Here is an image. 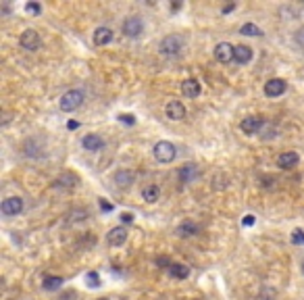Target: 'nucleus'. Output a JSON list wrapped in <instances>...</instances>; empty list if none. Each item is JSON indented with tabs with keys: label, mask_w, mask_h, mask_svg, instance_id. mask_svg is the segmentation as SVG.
Returning <instances> with one entry per match:
<instances>
[{
	"label": "nucleus",
	"mask_w": 304,
	"mask_h": 300,
	"mask_svg": "<svg viewBox=\"0 0 304 300\" xmlns=\"http://www.w3.org/2000/svg\"><path fill=\"white\" fill-rule=\"evenodd\" d=\"M186 46V40L179 36V33H169V36H165L159 44V52L163 57H177L181 50Z\"/></svg>",
	"instance_id": "obj_1"
},
{
	"label": "nucleus",
	"mask_w": 304,
	"mask_h": 300,
	"mask_svg": "<svg viewBox=\"0 0 304 300\" xmlns=\"http://www.w3.org/2000/svg\"><path fill=\"white\" fill-rule=\"evenodd\" d=\"M83 92L82 90H69V92H65L63 96H60V102H58V107H60V111L63 113H73V111H77L83 104Z\"/></svg>",
	"instance_id": "obj_2"
},
{
	"label": "nucleus",
	"mask_w": 304,
	"mask_h": 300,
	"mask_svg": "<svg viewBox=\"0 0 304 300\" xmlns=\"http://www.w3.org/2000/svg\"><path fill=\"white\" fill-rule=\"evenodd\" d=\"M152 154H154V158L159 163H171L173 158L177 156V148H175V144L167 142V140H161V142L154 144Z\"/></svg>",
	"instance_id": "obj_3"
},
{
	"label": "nucleus",
	"mask_w": 304,
	"mask_h": 300,
	"mask_svg": "<svg viewBox=\"0 0 304 300\" xmlns=\"http://www.w3.org/2000/svg\"><path fill=\"white\" fill-rule=\"evenodd\" d=\"M19 44H21L23 50L36 52V50H40V46H42V38H40V33H38L36 30H25V31L21 33V38H19Z\"/></svg>",
	"instance_id": "obj_4"
},
{
	"label": "nucleus",
	"mask_w": 304,
	"mask_h": 300,
	"mask_svg": "<svg viewBox=\"0 0 304 300\" xmlns=\"http://www.w3.org/2000/svg\"><path fill=\"white\" fill-rule=\"evenodd\" d=\"M123 33H125L127 38H140L142 33H144V21H142V17H138V15L127 17V19L123 21Z\"/></svg>",
	"instance_id": "obj_5"
},
{
	"label": "nucleus",
	"mask_w": 304,
	"mask_h": 300,
	"mask_svg": "<svg viewBox=\"0 0 304 300\" xmlns=\"http://www.w3.org/2000/svg\"><path fill=\"white\" fill-rule=\"evenodd\" d=\"M23 198L19 196H11V198H6L2 200V205H0V210H2V215L6 217H17V215H21L23 213Z\"/></svg>",
	"instance_id": "obj_6"
},
{
	"label": "nucleus",
	"mask_w": 304,
	"mask_h": 300,
	"mask_svg": "<svg viewBox=\"0 0 304 300\" xmlns=\"http://www.w3.org/2000/svg\"><path fill=\"white\" fill-rule=\"evenodd\" d=\"M285 90H288V82L279 79V77H273L265 84V96H269V98H277V96H281Z\"/></svg>",
	"instance_id": "obj_7"
},
{
	"label": "nucleus",
	"mask_w": 304,
	"mask_h": 300,
	"mask_svg": "<svg viewBox=\"0 0 304 300\" xmlns=\"http://www.w3.org/2000/svg\"><path fill=\"white\" fill-rule=\"evenodd\" d=\"M233 52H236V46H231L229 42H221L215 46V59L219 60V63L227 65L233 60Z\"/></svg>",
	"instance_id": "obj_8"
},
{
	"label": "nucleus",
	"mask_w": 304,
	"mask_h": 300,
	"mask_svg": "<svg viewBox=\"0 0 304 300\" xmlns=\"http://www.w3.org/2000/svg\"><path fill=\"white\" fill-rule=\"evenodd\" d=\"M107 242L111 246H123L127 242V229L123 225H119V227H112L111 232L107 234Z\"/></svg>",
	"instance_id": "obj_9"
},
{
	"label": "nucleus",
	"mask_w": 304,
	"mask_h": 300,
	"mask_svg": "<svg viewBox=\"0 0 304 300\" xmlns=\"http://www.w3.org/2000/svg\"><path fill=\"white\" fill-rule=\"evenodd\" d=\"M198 178H200V169L194 165V163H188V165H184L179 169V180H181V183H192V181H196Z\"/></svg>",
	"instance_id": "obj_10"
},
{
	"label": "nucleus",
	"mask_w": 304,
	"mask_h": 300,
	"mask_svg": "<svg viewBox=\"0 0 304 300\" xmlns=\"http://www.w3.org/2000/svg\"><path fill=\"white\" fill-rule=\"evenodd\" d=\"M265 125V121L260 119V117H256V115H252V117H246L244 121L240 123V127H242V131L244 134H248V136H252V134H258V129Z\"/></svg>",
	"instance_id": "obj_11"
},
{
	"label": "nucleus",
	"mask_w": 304,
	"mask_h": 300,
	"mask_svg": "<svg viewBox=\"0 0 304 300\" xmlns=\"http://www.w3.org/2000/svg\"><path fill=\"white\" fill-rule=\"evenodd\" d=\"M181 94H184L186 98L200 96V82H198V79H184V82H181Z\"/></svg>",
	"instance_id": "obj_12"
},
{
	"label": "nucleus",
	"mask_w": 304,
	"mask_h": 300,
	"mask_svg": "<svg viewBox=\"0 0 304 300\" xmlns=\"http://www.w3.org/2000/svg\"><path fill=\"white\" fill-rule=\"evenodd\" d=\"M300 161L298 152H294V150H288V152H281L277 156V165L281 167V169H292V167H296Z\"/></svg>",
	"instance_id": "obj_13"
},
{
	"label": "nucleus",
	"mask_w": 304,
	"mask_h": 300,
	"mask_svg": "<svg viewBox=\"0 0 304 300\" xmlns=\"http://www.w3.org/2000/svg\"><path fill=\"white\" fill-rule=\"evenodd\" d=\"M165 113H167L169 119L179 121V119L186 117V107H184V104H181L179 100H171V102L167 104V109H165Z\"/></svg>",
	"instance_id": "obj_14"
},
{
	"label": "nucleus",
	"mask_w": 304,
	"mask_h": 300,
	"mask_svg": "<svg viewBox=\"0 0 304 300\" xmlns=\"http://www.w3.org/2000/svg\"><path fill=\"white\" fill-rule=\"evenodd\" d=\"M82 146H83L85 150H90V152H96V150H100V148L104 146V140H102L98 134H88V136H83Z\"/></svg>",
	"instance_id": "obj_15"
},
{
	"label": "nucleus",
	"mask_w": 304,
	"mask_h": 300,
	"mask_svg": "<svg viewBox=\"0 0 304 300\" xmlns=\"http://www.w3.org/2000/svg\"><path fill=\"white\" fill-rule=\"evenodd\" d=\"M161 198V188L156 186V183H150V186L142 188V200L148 202V205H154V202H159Z\"/></svg>",
	"instance_id": "obj_16"
},
{
	"label": "nucleus",
	"mask_w": 304,
	"mask_h": 300,
	"mask_svg": "<svg viewBox=\"0 0 304 300\" xmlns=\"http://www.w3.org/2000/svg\"><path fill=\"white\" fill-rule=\"evenodd\" d=\"M112 180H115V183L119 188H129L136 181V175L132 171H127V169H121V171L115 173V178H112Z\"/></svg>",
	"instance_id": "obj_17"
},
{
	"label": "nucleus",
	"mask_w": 304,
	"mask_h": 300,
	"mask_svg": "<svg viewBox=\"0 0 304 300\" xmlns=\"http://www.w3.org/2000/svg\"><path fill=\"white\" fill-rule=\"evenodd\" d=\"M112 38H115V33H112L111 28H98L94 31V44H96V46H104V44L112 42Z\"/></svg>",
	"instance_id": "obj_18"
},
{
	"label": "nucleus",
	"mask_w": 304,
	"mask_h": 300,
	"mask_svg": "<svg viewBox=\"0 0 304 300\" xmlns=\"http://www.w3.org/2000/svg\"><path fill=\"white\" fill-rule=\"evenodd\" d=\"M233 60L240 65H246L252 60V48H248V46H236V52H233Z\"/></svg>",
	"instance_id": "obj_19"
},
{
	"label": "nucleus",
	"mask_w": 304,
	"mask_h": 300,
	"mask_svg": "<svg viewBox=\"0 0 304 300\" xmlns=\"http://www.w3.org/2000/svg\"><path fill=\"white\" fill-rule=\"evenodd\" d=\"M63 284H65V279L60 275H48V277H44V281H42V288L48 290V292H55V290H58Z\"/></svg>",
	"instance_id": "obj_20"
},
{
	"label": "nucleus",
	"mask_w": 304,
	"mask_h": 300,
	"mask_svg": "<svg viewBox=\"0 0 304 300\" xmlns=\"http://www.w3.org/2000/svg\"><path fill=\"white\" fill-rule=\"evenodd\" d=\"M169 275L175 279H186L190 275V267H186V265H181V263H173L169 269Z\"/></svg>",
	"instance_id": "obj_21"
},
{
	"label": "nucleus",
	"mask_w": 304,
	"mask_h": 300,
	"mask_svg": "<svg viewBox=\"0 0 304 300\" xmlns=\"http://www.w3.org/2000/svg\"><path fill=\"white\" fill-rule=\"evenodd\" d=\"M177 234H179L181 238H192V236L198 234V225L192 223V221H184V223L177 227Z\"/></svg>",
	"instance_id": "obj_22"
},
{
	"label": "nucleus",
	"mask_w": 304,
	"mask_h": 300,
	"mask_svg": "<svg viewBox=\"0 0 304 300\" xmlns=\"http://www.w3.org/2000/svg\"><path fill=\"white\" fill-rule=\"evenodd\" d=\"M77 183V178L73 173H67V175H60V178L55 181V188H73Z\"/></svg>",
	"instance_id": "obj_23"
},
{
	"label": "nucleus",
	"mask_w": 304,
	"mask_h": 300,
	"mask_svg": "<svg viewBox=\"0 0 304 300\" xmlns=\"http://www.w3.org/2000/svg\"><path fill=\"white\" fill-rule=\"evenodd\" d=\"M240 33L242 36H263V30H260L258 25H254V23H244L240 28Z\"/></svg>",
	"instance_id": "obj_24"
},
{
	"label": "nucleus",
	"mask_w": 304,
	"mask_h": 300,
	"mask_svg": "<svg viewBox=\"0 0 304 300\" xmlns=\"http://www.w3.org/2000/svg\"><path fill=\"white\" fill-rule=\"evenodd\" d=\"M292 242L296 246H304V229H294L292 232Z\"/></svg>",
	"instance_id": "obj_25"
},
{
	"label": "nucleus",
	"mask_w": 304,
	"mask_h": 300,
	"mask_svg": "<svg viewBox=\"0 0 304 300\" xmlns=\"http://www.w3.org/2000/svg\"><path fill=\"white\" fill-rule=\"evenodd\" d=\"M88 286H90V288H98V286H100V277H98L96 271H90V273H88Z\"/></svg>",
	"instance_id": "obj_26"
},
{
	"label": "nucleus",
	"mask_w": 304,
	"mask_h": 300,
	"mask_svg": "<svg viewBox=\"0 0 304 300\" xmlns=\"http://www.w3.org/2000/svg\"><path fill=\"white\" fill-rule=\"evenodd\" d=\"M121 123H125V125H136V117L134 115H127V113H121L119 117H117Z\"/></svg>",
	"instance_id": "obj_27"
},
{
	"label": "nucleus",
	"mask_w": 304,
	"mask_h": 300,
	"mask_svg": "<svg viewBox=\"0 0 304 300\" xmlns=\"http://www.w3.org/2000/svg\"><path fill=\"white\" fill-rule=\"evenodd\" d=\"M25 11H28V13H33V15H38V13L42 11V6H40L38 2H28V4H25Z\"/></svg>",
	"instance_id": "obj_28"
},
{
	"label": "nucleus",
	"mask_w": 304,
	"mask_h": 300,
	"mask_svg": "<svg viewBox=\"0 0 304 300\" xmlns=\"http://www.w3.org/2000/svg\"><path fill=\"white\" fill-rule=\"evenodd\" d=\"M156 265H159V267H163V269H171V259H167V257H159L156 259Z\"/></svg>",
	"instance_id": "obj_29"
},
{
	"label": "nucleus",
	"mask_w": 304,
	"mask_h": 300,
	"mask_svg": "<svg viewBox=\"0 0 304 300\" xmlns=\"http://www.w3.org/2000/svg\"><path fill=\"white\" fill-rule=\"evenodd\" d=\"M100 209L104 210V213H111V210H112V205H109L107 198H100Z\"/></svg>",
	"instance_id": "obj_30"
},
{
	"label": "nucleus",
	"mask_w": 304,
	"mask_h": 300,
	"mask_svg": "<svg viewBox=\"0 0 304 300\" xmlns=\"http://www.w3.org/2000/svg\"><path fill=\"white\" fill-rule=\"evenodd\" d=\"M121 221H123V223H132L134 221V215L132 213H121Z\"/></svg>",
	"instance_id": "obj_31"
},
{
	"label": "nucleus",
	"mask_w": 304,
	"mask_h": 300,
	"mask_svg": "<svg viewBox=\"0 0 304 300\" xmlns=\"http://www.w3.org/2000/svg\"><path fill=\"white\" fill-rule=\"evenodd\" d=\"M254 221H256L254 215H246L244 217V225H254Z\"/></svg>",
	"instance_id": "obj_32"
},
{
	"label": "nucleus",
	"mask_w": 304,
	"mask_h": 300,
	"mask_svg": "<svg viewBox=\"0 0 304 300\" xmlns=\"http://www.w3.org/2000/svg\"><path fill=\"white\" fill-rule=\"evenodd\" d=\"M231 11H236V4H225L223 6V13H231Z\"/></svg>",
	"instance_id": "obj_33"
},
{
	"label": "nucleus",
	"mask_w": 304,
	"mask_h": 300,
	"mask_svg": "<svg viewBox=\"0 0 304 300\" xmlns=\"http://www.w3.org/2000/svg\"><path fill=\"white\" fill-rule=\"evenodd\" d=\"M77 127H80V123L77 121H69V129H77Z\"/></svg>",
	"instance_id": "obj_34"
},
{
	"label": "nucleus",
	"mask_w": 304,
	"mask_h": 300,
	"mask_svg": "<svg viewBox=\"0 0 304 300\" xmlns=\"http://www.w3.org/2000/svg\"><path fill=\"white\" fill-rule=\"evenodd\" d=\"M181 8V2H173V11H179Z\"/></svg>",
	"instance_id": "obj_35"
},
{
	"label": "nucleus",
	"mask_w": 304,
	"mask_h": 300,
	"mask_svg": "<svg viewBox=\"0 0 304 300\" xmlns=\"http://www.w3.org/2000/svg\"><path fill=\"white\" fill-rule=\"evenodd\" d=\"M302 271H304V263H302Z\"/></svg>",
	"instance_id": "obj_36"
},
{
	"label": "nucleus",
	"mask_w": 304,
	"mask_h": 300,
	"mask_svg": "<svg viewBox=\"0 0 304 300\" xmlns=\"http://www.w3.org/2000/svg\"><path fill=\"white\" fill-rule=\"evenodd\" d=\"M100 300H109V298H100Z\"/></svg>",
	"instance_id": "obj_37"
}]
</instances>
